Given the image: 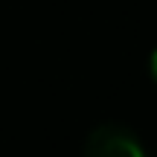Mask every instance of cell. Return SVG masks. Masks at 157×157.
I'll list each match as a JSON object with an SVG mask.
<instances>
[{"mask_svg":"<svg viewBox=\"0 0 157 157\" xmlns=\"http://www.w3.org/2000/svg\"><path fill=\"white\" fill-rule=\"evenodd\" d=\"M151 78L157 82V50L151 52Z\"/></svg>","mask_w":157,"mask_h":157,"instance_id":"obj_2","label":"cell"},{"mask_svg":"<svg viewBox=\"0 0 157 157\" xmlns=\"http://www.w3.org/2000/svg\"><path fill=\"white\" fill-rule=\"evenodd\" d=\"M84 157H146V148L122 125H99L84 140Z\"/></svg>","mask_w":157,"mask_h":157,"instance_id":"obj_1","label":"cell"}]
</instances>
